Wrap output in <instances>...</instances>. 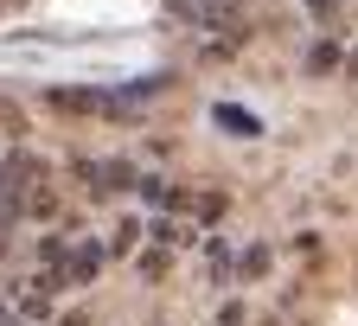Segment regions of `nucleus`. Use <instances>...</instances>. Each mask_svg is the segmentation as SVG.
Segmentation results:
<instances>
[{
  "instance_id": "1",
  "label": "nucleus",
  "mask_w": 358,
  "mask_h": 326,
  "mask_svg": "<svg viewBox=\"0 0 358 326\" xmlns=\"http://www.w3.org/2000/svg\"><path fill=\"white\" fill-rule=\"evenodd\" d=\"M250 0H173V13H186L199 26H237Z\"/></svg>"
},
{
  "instance_id": "2",
  "label": "nucleus",
  "mask_w": 358,
  "mask_h": 326,
  "mask_svg": "<svg viewBox=\"0 0 358 326\" xmlns=\"http://www.w3.org/2000/svg\"><path fill=\"white\" fill-rule=\"evenodd\" d=\"M52 109H71V115H90V109H115L109 90H45Z\"/></svg>"
},
{
  "instance_id": "3",
  "label": "nucleus",
  "mask_w": 358,
  "mask_h": 326,
  "mask_svg": "<svg viewBox=\"0 0 358 326\" xmlns=\"http://www.w3.org/2000/svg\"><path fill=\"white\" fill-rule=\"evenodd\" d=\"M90 275H103V250L96 243H77L64 256V269H58V282H90Z\"/></svg>"
},
{
  "instance_id": "4",
  "label": "nucleus",
  "mask_w": 358,
  "mask_h": 326,
  "mask_svg": "<svg viewBox=\"0 0 358 326\" xmlns=\"http://www.w3.org/2000/svg\"><path fill=\"white\" fill-rule=\"evenodd\" d=\"M211 122H217L224 134H237V141H256V134H262V122H256L250 109H237V103H217V109H211Z\"/></svg>"
},
{
  "instance_id": "5",
  "label": "nucleus",
  "mask_w": 358,
  "mask_h": 326,
  "mask_svg": "<svg viewBox=\"0 0 358 326\" xmlns=\"http://www.w3.org/2000/svg\"><path fill=\"white\" fill-rule=\"evenodd\" d=\"M38 256H45V269H64V256H71V237H45V243H38Z\"/></svg>"
},
{
  "instance_id": "6",
  "label": "nucleus",
  "mask_w": 358,
  "mask_h": 326,
  "mask_svg": "<svg viewBox=\"0 0 358 326\" xmlns=\"http://www.w3.org/2000/svg\"><path fill=\"white\" fill-rule=\"evenodd\" d=\"M339 64V45H313V52H307V71H333Z\"/></svg>"
},
{
  "instance_id": "7",
  "label": "nucleus",
  "mask_w": 358,
  "mask_h": 326,
  "mask_svg": "<svg viewBox=\"0 0 358 326\" xmlns=\"http://www.w3.org/2000/svg\"><path fill=\"white\" fill-rule=\"evenodd\" d=\"M268 269V250H243V275H262Z\"/></svg>"
},
{
  "instance_id": "8",
  "label": "nucleus",
  "mask_w": 358,
  "mask_h": 326,
  "mask_svg": "<svg viewBox=\"0 0 358 326\" xmlns=\"http://www.w3.org/2000/svg\"><path fill=\"white\" fill-rule=\"evenodd\" d=\"M0 128H7V134H20V109H13L7 97H0Z\"/></svg>"
},
{
  "instance_id": "9",
  "label": "nucleus",
  "mask_w": 358,
  "mask_h": 326,
  "mask_svg": "<svg viewBox=\"0 0 358 326\" xmlns=\"http://www.w3.org/2000/svg\"><path fill=\"white\" fill-rule=\"evenodd\" d=\"M307 13H320V20H333V13H339V0H307Z\"/></svg>"
},
{
  "instance_id": "10",
  "label": "nucleus",
  "mask_w": 358,
  "mask_h": 326,
  "mask_svg": "<svg viewBox=\"0 0 358 326\" xmlns=\"http://www.w3.org/2000/svg\"><path fill=\"white\" fill-rule=\"evenodd\" d=\"M339 64H345V77H352V83H358V52H345V58H339Z\"/></svg>"
},
{
  "instance_id": "11",
  "label": "nucleus",
  "mask_w": 358,
  "mask_h": 326,
  "mask_svg": "<svg viewBox=\"0 0 358 326\" xmlns=\"http://www.w3.org/2000/svg\"><path fill=\"white\" fill-rule=\"evenodd\" d=\"M58 326H90V313H64V320H58Z\"/></svg>"
},
{
  "instance_id": "12",
  "label": "nucleus",
  "mask_w": 358,
  "mask_h": 326,
  "mask_svg": "<svg viewBox=\"0 0 358 326\" xmlns=\"http://www.w3.org/2000/svg\"><path fill=\"white\" fill-rule=\"evenodd\" d=\"M0 7H26V0H0Z\"/></svg>"
},
{
  "instance_id": "13",
  "label": "nucleus",
  "mask_w": 358,
  "mask_h": 326,
  "mask_svg": "<svg viewBox=\"0 0 358 326\" xmlns=\"http://www.w3.org/2000/svg\"><path fill=\"white\" fill-rule=\"evenodd\" d=\"M0 313H7V295H0Z\"/></svg>"
},
{
  "instance_id": "14",
  "label": "nucleus",
  "mask_w": 358,
  "mask_h": 326,
  "mask_svg": "<svg viewBox=\"0 0 358 326\" xmlns=\"http://www.w3.org/2000/svg\"><path fill=\"white\" fill-rule=\"evenodd\" d=\"M0 326H7V320H0Z\"/></svg>"
}]
</instances>
